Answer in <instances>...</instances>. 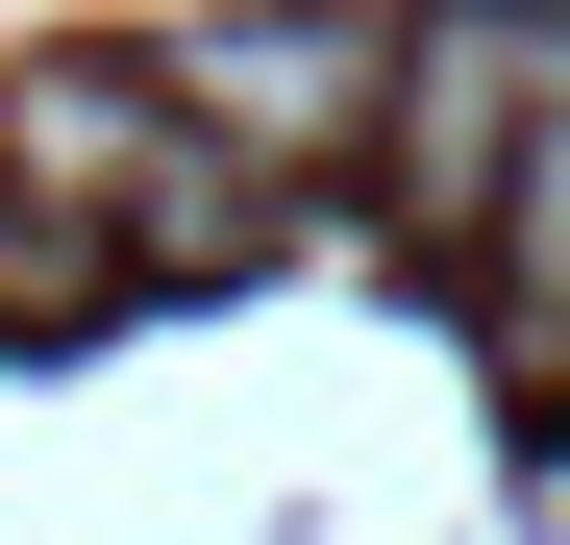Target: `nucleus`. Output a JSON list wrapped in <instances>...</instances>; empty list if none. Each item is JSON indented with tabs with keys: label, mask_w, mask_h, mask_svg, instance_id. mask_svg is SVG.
<instances>
[{
	"label": "nucleus",
	"mask_w": 570,
	"mask_h": 545,
	"mask_svg": "<svg viewBox=\"0 0 570 545\" xmlns=\"http://www.w3.org/2000/svg\"><path fill=\"white\" fill-rule=\"evenodd\" d=\"M298 199L174 100V75L125 50H26L0 75V298H50V272H224V248H273Z\"/></svg>",
	"instance_id": "f257e3e1"
},
{
	"label": "nucleus",
	"mask_w": 570,
	"mask_h": 545,
	"mask_svg": "<svg viewBox=\"0 0 570 545\" xmlns=\"http://www.w3.org/2000/svg\"><path fill=\"white\" fill-rule=\"evenodd\" d=\"M149 75L273 174V199H347V174H372V75H397V26H347V0H199Z\"/></svg>",
	"instance_id": "7ed1b4c3"
},
{
	"label": "nucleus",
	"mask_w": 570,
	"mask_h": 545,
	"mask_svg": "<svg viewBox=\"0 0 570 545\" xmlns=\"http://www.w3.org/2000/svg\"><path fill=\"white\" fill-rule=\"evenodd\" d=\"M546 100H570V0H422L397 75H372V174H347V199L397 224L422 272H471V224H497V174H521Z\"/></svg>",
	"instance_id": "f03ea898"
},
{
	"label": "nucleus",
	"mask_w": 570,
	"mask_h": 545,
	"mask_svg": "<svg viewBox=\"0 0 570 545\" xmlns=\"http://www.w3.org/2000/svg\"><path fill=\"white\" fill-rule=\"evenodd\" d=\"M471 298H497V347H521V373H570V100L521 125L497 224H471Z\"/></svg>",
	"instance_id": "20e7f679"
}]
</instances>
